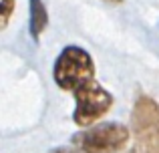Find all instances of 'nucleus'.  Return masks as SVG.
Listing matches in <instances>:
<instances>
[{
    "instance_id": "nucleus-1",
    "label": "nucleus",
    "mask_w": 159,
    "mask_h": 153,
    "mask_svg": "<svg viewBox=\"0 0 159 153\" xmlns=\"http://www.w3.org/2000/svg\"><path fill=\"white\" fill-rule=\"evenodd\" d=\"M52 79L58 89L73 93L81 85L95 79V63L81 47H65L52 67Z\"/></svg>"
},
{
    "instance_id": "nucleus-4",
    "label": "nucleus",
    "mask_w": 159,
    "mask_h": 153,
    "mask_svg": "<svg viewBox=\"0 0 159 153\" xmlns=\"http://www.w3.org/2000/svg\"><path fill=\"white\" fill-rule=\"evenodd\" d=\"M73 97H75L73 121L79 127H91L99 123L111 111L113 103H115L113 95L105 87L99 85L95 79L81 85L79 89H75Z\"/></svg>"
},
{
    "instance_id": "nucleus-7",
    "label": "nucleus",
    "mask_w": 159,
    "mask_h": 153,
    "mask_svg": "<svg viewBox=\"0 0 159 153\" xmlns=\"http://www.w3.org/2000/svg\"><path fill=\"white\" fill-rule=\"evenodd\" d=\"M54 153H83L81 149H73V147H58V149H54Z\"/></svg>"
},
{
    "instance_id": "nucleus-8",
    "label": "nucleus",
    "mask_w": 159,
    "mask_h": 153,
    "mask_svg": "<svg viewBox=\"0 0 159 153\" xmlns=\"http://www.w3.org/2000/svg\"><path fill=\"white\" fill-rule=\"evenodd\" d=\"M127 153H141V151H137V149H133V147H131V149H129Z\"/></svg>"
},
{
    "instance_id": "nucleus-2",
    "label": "nucleus",
    "mask_w": 159,
    "mask_h": 153,
    "mask_svg": "<svg viewBox=\"0 0 159 153\" xmlns=\"http://www.w3.org/2000/svg\"><path fill=\"white\" fill-rule=\"evenodd\" d=\"M131 131L123 123H95L73 137V145L83 153H119L127 147Z\"/></svg>"
},
{
    "instance_id": "nucleus-9",
    "label": "nucleus",
    "mask_w": 159,
    "mask_h": 153,
    "mask_svg": "<svg viewBox=\"0 0 159 153\" xmlns=\"http://www.w3.org/2000/svg\"><path fill=\"white\" fill-rule=\"evenodd\" d=\"M113 2H121V0H113Z\"/></svg>"
},
{
    "instance_id": "nucleus-6",
    "label": "nucleus",
    "mask_w": 159,
    "mask_h": 153,
    "mask_svg": "<svg viewBox=\"0 0 159 153\" xmlns=\"http://www.w3.org/2000/svg\"><path fill=\"white\" fill-rule=\"evenodd\" d=\"M14 4L16 0H0V30L8 26L12 14H14Z\"/></svg>"
},
{
    "instance_id": "nucleus-5",
    "label": "nucleus",
    "mask_w": 159,
    "mask_h": 153,
    "mask_svg": "<svg viewBox=\"0 0 159 153\" xmlns=\"http://www.w3.org/2000/svg\"><path fill=\"white\" fill-rule=\"evenodd\" d=\"M48 24V14L44 8L43 0H30V34L32 38L39 40V36L43 34V30Z\"/></svg>"
},
{
    "instance_id": "nucleus-3",
    "label": "nucleus",
    "mask_w": 159,
    "mask_h": 153,
    "mask_svg": "<svg viewBox=\"0 0 159 153\" xmlns=\"http://www.w3.org/2000/svg\"><path fill=\"white\" fill-rule=\"evenodd\" d=\"M131 131L135 143L133 149L143 153H159V103L141 95L131 111Z\"/></svg>"
}]
</instances>
